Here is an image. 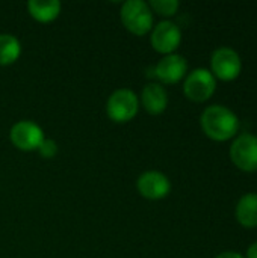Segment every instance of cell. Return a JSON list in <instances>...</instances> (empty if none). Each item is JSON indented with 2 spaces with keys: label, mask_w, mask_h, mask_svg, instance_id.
Instances as JSON below:
<instances>
[{
  "label": "cell",
  "mask_w": 257,
  "mask_h": 258,
  "mask_svg": "<svg viewBox=\"0 0 257 258\" xmlns=\"http://www.w3.org/2000/svg\"><path fill=\"white\" fill-rule=\"evenodd\" d=\"M200 124L203 132L214 141H227L233 138L239 128V119L229 107L212 104L201 113Z\"/></svg>",
  "instance_id": "1"
},
{
  "label": "cell",
  "mask_w": 257,
  "mask_h": 258,
  "mask_svg": "<svg viewBox=\"0 0 257 258\" xmlns=\"http://www.w3.org/2000/svg\"><path fill=\"white\" fill-rule=\"evenodd\" d=\"M123 26L133 35L142 36L153 29V11L144 0H127L120 11Z\"/></svg>",
  "instance_id": "2"
},
{
  "label": "cell",
  "mask_w": 257,
  "mask_h": 258,
  "mask_svg": "<svg viewBox=\"0 0 257 258\" xmlns=\"http://www.w3.org/2000/svg\"><path fill=\"white\" fill-rule=\"evenodd\" d=\"M139 110V98L129 88L114 91L106 101V113L111 121L123 124L132 121Z\"/></svg>",
  "instance_id": "3"
},
{
  "label": "cell",
  "mask_w": 257,
  "mask_h": 258,
  "mask_svg": "<svg viewBox=\"0 0 257 258\" xmlns=\"http://www.w3.org/2000/svg\"><path fill=\"white\" fill-rule=\"evenodd\" d=\"M215 89H217L215 76L211 73V70L206 68H195L186 76L183 83L185 95L197 103L209 100L215 92Z\"/></svg>",
  "instance_id": "4"
},
{
  "label": "cell",
  "mask_w": 257,
  "mask_h": 258,
  "mask_svg": "<svg viewBox=\"0 0 257 258\" xmlns=\"http://www.w3.org/2000/svg\"><path fill=\"white\" fill-rule=\"evenodd\" d=\"M45 139L42 128L29 119H21L15 122L9 130V141L12 145L21 151H35L39 148L41 142Z\"/></svg>",
  "instance_id": "5"
},
{
  "label": "cell",
  "mask_w": 257,
  "mask_h": 258,
  "mask_svg": "<svg viewBox=\"0 0 257 258\" xmlns=\"http://www.w3.org/2000/svg\"><path fill=\"white\" fill-rule=\"evenodd\" d=\"M230 157L239 169L245 172L257 171V136L239 135L230 147Z\"/></svg>",
  "instance_id": "6"
},
{
  "label": "cell",
  "mask_w": 257,
  "mask_h": 258,
  "mask_svg": "<svg viewBox=\"0 0 257 258\" xmlns=\"http://www.w3.org/2000/svg\"><path fill=\"white\" fill-rule=\"evenodd\" d=\"M212 74L221 80H233L239 76L242 62L238 51L230 47H220L212 53L211 57Z\"/></svg>",
  "instance_id": "7"
},
{
  "label": "cell",
  "mask_w": 257,
  "mask_h": 258,
  "mask_svg": "<svg viewBox=\"0 0 257 258\" xmlns=\"http://www.w3.org/2000/svg\"><path fill=\"white\" fill-rule=\"evenodd\" d=\"M150 41H151L153 48L158 53L171 54L180 45L182 30L176 23H173L170 20H164L153 27Z\"/></svg>",
  "instance_id": "8"
},
{
  "label": "cell",
  "mask_w": 257,
  "mask_h": 258,
  "mask_svg": "<svg viewBox=\"0 0 257 258\" xmlns=\"http://www.w3.org/2000/svg\"><path fill=\"white\" fill-rule=\"evenodd\" d=\"M136 189L141 194V197L156 201L168 197V194L171 192V181L164 172L151 169L142 172L138 177Z\"/></svg>",
  "instance_id": "9"
},
{
  "label": "cell",
  "mask_w": 257,
  "mask_h": 258,
  "mask_svg": "<svg viewBox=\"0 0 257 258\" xmlns=\"http://www.w3.org/2000/svg\"><path fill=\"white\" fill-rule=\"evenodd\" d=\"M188 71V62L182 54L171 53L165 54L155 67V76L165 85L180 82Z\"/></svg>",
  "instance_id": "10"
},
{
  "label": "cell",
  "mask_w": 257,
  "mask_h": 258,
  "mask_svg": "<svg viewBox=\"0 0 257 258\" xmlns=\"http://www.w3.org/2000/svg\"><path fill=\"white\" fill-rule=\"evenodd\" d=\"M141 104L150 115H161L168 106V92L167 89L156 82H151L144 86L141 92Z\"/></svg>",
  "instance_id": "11"
},
{
  "label": "cell",
  "mask_w": 257,
  "mask_h": 258,
  "mask_svg": "<svg viewBox=\"0 0 257 258\" xmlns=\"http://www.w3.org/2000/svg\"><path fill=\"white\" fill-rule=\"evenodd\" d=\"M62 5L59 0H29L27 2V11L32 15L33 20L39 23H52L55 21L61 14Z\"/></svg>",
  "instance_id": "12"
},
{
  "label": "cell",
  "mask_w": 257,
  "mask_h": 258,
  "mask_svg": "<svg viewBox=\"0 0 257 258\" xmlns=\"http://www.w3.org/2000/svg\"><path fill=\"white\" fill-rule=\"evenodd\" d=\"M236 219L241 225L253 228L257 227V194H245L236 204Z\"/></svg>",
  "instance_id": "13"
},
{
  "label": "cell",
  "mask_w": 257,
  "mask_h": 258,
  "mask_svg": "<svg viewBox=\"0 0 257 258\" xmlns=\"http://www.w3.org/2000/svg\"><path fill=\"white\" fill-rule=\"evenodd\" d=\"M21 54V44L17 36L11 33H0V67H8Z\"/></svg>",
  "instance_id": "14"
},
{
  "label": "cell",
  "mask_w": 257,
  "mask_h": 258,
  "mask_svg": "<svg viewBox=\"0 0 257 258\" xmlns=\"http://www.w3.org/2000/svg\"><path fill=\"white\" fill-rule=\"evenodd\" d=\"M148 6L151 11H155L164 17H171L177 12L180 3L177 0H151V2H148Z\"/></svg>",
  "instance_id": "15"
},
{
  "label": "cell",
  "mask_w": 257,
  "mask_h": 258,
  "mask_svg": "<svg viewBox=\"0 0 257 258\" xmlns=\"http://www.w3.org/2000/svg\"><path fill=\"white\" fill-rule=\"evenodd\" d=\"M36 151L39 153V156L42 159H53L58 154L59 148H58L56 141H53V139H44Z\"/></svg>",
  "instance_id": "16"
},
{
  "label": "cell",
  "mask_w": 257,
  "mask_h": 258,
  "mask_svg": "<svg viewBox=\"0 0 257 258\" xmlns=\"http://www.w3.org/2000/svg\"><path fill=\"white\" fill-rule=\"evenodd\" d=\"M217 258H244L239 252H235V251H226V252H221L220 255H217Z\"/></svg>",
  "instance_id": "17"
},
{
  "label": "cell",
  "mask_w": 257,
  "mask_h": 258,
  "mask_svg": "<svg viewBox=\"0 0 257 258\" xmlns=\"http://www.w3.org/2000/svg\"><path fill=\"white\" fill-rule=\"evenodd\" d=\"M247 258H257V242L251 243L247 249Z\"/></svg>",
  "instance_id": "18"
}]
</instances>
